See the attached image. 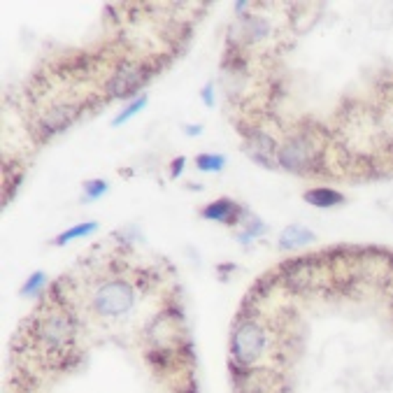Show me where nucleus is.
Returning a JSON list of instances; mask_svg holds the SVG:
<instances>
[{
    "instance_id": "nucleus-1",
    "label": "nucleus",
    "mask_w": 393,
    "mask_h": 393,
    "mask_svg": "<svg viewBox=\"0 0 393 393\" xmlns=\"http://www.w3.org/2000/svg\"><path fill=\"white\" fill-rule=\"evenodd\" d=\"M77 338V323L65 307H40L38 316L33 319V340L47 356H61L74 347Z\"/></svg>"
},
{
    "instance_id": "nucleus-2",
    "label": "nucleus",
    "mask_w": 393,
    "mask_h": 393,
    "mask_svg": "<svg viewBox=\"0 0 393 393\" xmlns=\"http://www.w3.org/2000/svg\"><path fill=\"white\" fill-rule=\"evenodd\" d=\"M275 158L279 168L289 172H314L323 163V142L314 138L312 128H300L282 142Z\"/></svg>"
},
{
    "instance_id": "nucleus-3",
    "label": "nucleus",
    "mask_w": 393,
    "mask_h": 393,
    "mask_svg": "<svg viewBox=\"0 0 393 393\" xmlns=\"http://www.w3.org/2000/svg\"><path fill=\"white\" fill-rule=\"evenodd\" d=\"M267 351V331L254 316H240L231 333V363L256 367Z\"/></svg>"
},
{
    "instance_id": "nucleus-4",
    "label": "nucleus",
    "mask_w": 393,
    "mask_h": 393,
    "mask_svg": "<svg viewBox=\"0 0 393 393\" xmlns=\"http://www.w3.org/2000/svg\"><path fill=\"white\" fill-rule=\"evenodd\" d=\"M135 305V287L128 279L112 277L98 284L91 294V309L103 319H119L126 316Z\"/></svg>"
},
{
    "instance_id": "nucleus-5",
    "label": "nucleus",
    "mask_w": 393,
    "mask_h": 393,
    "mask_svg": "<svg viewBox=\"0 0 393 393\" xmlns=\"http://www.w3.org/2000/svg\"><path fill=\"white\" fill-rule=\"evenodd\" d=\"M158 70L149 65V61H142V63H121L116 68L110 79L105 82V98L107 100H126L133 94L147 84L149 79L154 77Z\"/></svg>"
},
{
    "instance_id": "nucleus-6",
    "label": "nucleus",
    "mask_w": 393,
    "mask_h": 393,
    "mask_svg": "<svg viewBox=\"0 0 393 393\" xmlns=\"http://www.w3.org/2000/svg\"><path fill=\"white\" fill-rule=\"evenodd\" d=\"M147 345L152 349H182V338H184V321L182 312L177 307H168L163 312L154 316V321L147 326L145 331Z\"/></svg>"
},
{
    "instance_id": "nucleus-7",
    "label": "nucleus",
    "mask_w": 393,
    "mask_h": 393,
    "mask_svg": "<svg viewBox=\"0 0 393 393\" xmlns=\"http://www.w3.org/2000/svg\"><path fill=\"white\" fill-rule=\"evenodd\" d=\"M79 114H82V103H74V100H65V103H54L43 114V119L38 121L40 138H52L54 133L68 128Z\"/></svg>"
},
{
    "instance_id": "nucleus-8",
    "label": "nucleus",
    "mask_w": 393,
    "mask_h": 393,
    "mask_svg": "<svg viewBox=\"0 0 393 393\" xmlns=\"http://www.w3.org/2000/svg\"><path fill=\"white\" fill-rule=\"evenodd\" d=\"M245 207L238 205L236 200L231 198H216L212 203H207L203 210H200V216L207 221H219V223H226V226H236L242 221V216H245Z\"/></svg>"
},
{
    "instance_id": "nucleus-9",
    "label": "nucleus",
    "mask_w": 393,
    "mask_h": 393,
    "mask_svg": "<svg viewBox=\"0 0 393 393\" xmlns=\"http://www.w3.org/2000/svg\"><path fill=\"white\" fill-rule=\"evenodd\" d=\"M316 238L314 233L305 228V226H287L282 233H279V240H277V247L282 249V252H294V249H300V247H307L312 245Z\"/></svg>"
},
{
    "instance_id": "nucleus-10",
    "label": "nucleus",
    "mask_w": 393,
    "mask_h": 393,
    "mask_svg": "<svg viewBox=\"0 0 393 393\" xmlns=\"http://www.w3.org/2000/svg\"><path fill=\"white\" fill-rule=\"evenodd\" d=\"M305 203H309L312 207H319V210H331V207H338L345 203V194H340L336 189H328V187H314L303 194Z\"/></svg>"
},
{
    "instance_id": "nucleus-11",
    "label": "nucleus",
    "mask_w": 393,
    "mask_h": 393,
    "mask_svg": "<svg viewBox=\"0 0 393 393\" xmlns=\"http://www.w3.org/2000/svg\"><path fill=\"white\" fill-rule=\"evenodd\" d=\"M240 223L245 226V228H242V231L238 233V236H236L240 245H249V242H252L254 238L263 236V233L267 231L265 223H263L261 219H258L256 214H249V212H245V216H242Z\"/></svg>"
},
{
    "instance_id": "nucleus-12",
    "label": "nucleus",
    "mask_w": 393,
    "mask_h": 393,
    "mask_svg": "<svg viewBox=\"0 0 393 393\" xmlns=\"http://www.w3.org/2000/svg\"><path fill=\"white\" fill-rule=\"evenodd\" d=\"M98 228H100L98 221L77 223V226H72V228L63 231L58 238H54L52 245H54V247H63V245H68V242H72V240H79V238H84V236H94V233H96Z\"/></svg>"
},
{
    "instance_id": "nucleus-13",
    "label": "nucleus",
    "mask_w": 393,
    "mask_h": 393,
    "mask_svg": "<svg viewBox=\"0 0 393 393\" xmlns=\"http://www.w3.org/2000/svg\"><path fill=\"white\" fill-rule=\"evenodd\" d=\"M145 105H147V96H145V94L138 96L135 100H131V103H128V105H123V110L112 119V126H114V128L123 126V123H126L128 119H133V116H135L138 112L145 110Z\"/></svg>"
},
{
    "instance_id": "nucleus-14",
    "label": "nucleus",
    "mask_w": 393,
    "mask_h": 393,
    "mask_svg": "<svg viewBox=\"0 0 393 393\" xmlns=\"http://www.w3.org/2000/svg\"><path fill=\"white\" fill-rule=\"evenodd\" d=\"M196 168L200 172H221L226 168V156L223 154H198Z\"/></svg>"
},
{
    "instance_id": "nucleus-15",
    "label": "nucleus",
    "mask_w": 393,
    "mask_h": 393,
    "mask_svg": "<svg viewBox=\"0 0 393 393\" xmlns=\"http://www.w3.org/2000/svg\"><path fill=\"white\" fill-rule=\"evenodd\" d=\"M45 284H47V275L43 270L33 272L31 277L26 279V284L21 287V296H35V294H40V291L45 289Z\"/></svg>"
},
{
    "instance_id": "nucleus-16",
    "label": "nucleus",
    "mask_w": 393,
    "mask_h": 393,
    "mask_svg": "<svg viewBox=\"0 0 393 393\" xmlns=\"http://www.w3.org/2000/svg\"><path fill=\"white\" fill-rule=\"evenodd\" d=\"M107 191V182L105 179H89L84 182V200H98Z\"/></svg>"
},
{
    "instance_id": "nucleus-17",
    "label": "nucleus",
    "mask_w": 393,
    "mask_h": 393,
    "mask_svg": "<svg viewBox=\"0 0 393 393\" xmlns=\"http://www.w3.org/2000/svg\"><path fill=\"white\" fill-rule=\"evenodd\" d=\"M184 165H187V158H184V156L172 158V163H170V177H172V179L179 177L182 170H184Z\"/></svg>"
},
{
    "instance_id": "nucleus-18",
    "label": "nucleus",
    "mask_w": 393,
    "mask_h": 393,
    "mask_svg": "<svg viewBox=\"0 0 393 393\" xmlns=\"http://www.w3.org/2000/svg\"><path fill=\"white\" fill-rule=\"evenodd\" d=\"M200 98L205 100V105H207V107H212V105H214V84H212V82H210V84H205V87H203V91H200Z\"/></svg>"
},
{
    "instance_id": "nucleus-19",
    "label": "nucleus",
    "mask_w": 393,
    "mask_h": 393,
    "mask_svg": "<svg viewBox=\"0 0 393 393\" xmlns=\"http://www.w3.org/2000/svg\"><path fill=\"white\" fill-rule=\"evenodd\" d=\"M203 133V126L200 123H187L184 126V135H189V138H196V135H200Z\"/></svg>"
}]
</instances>
